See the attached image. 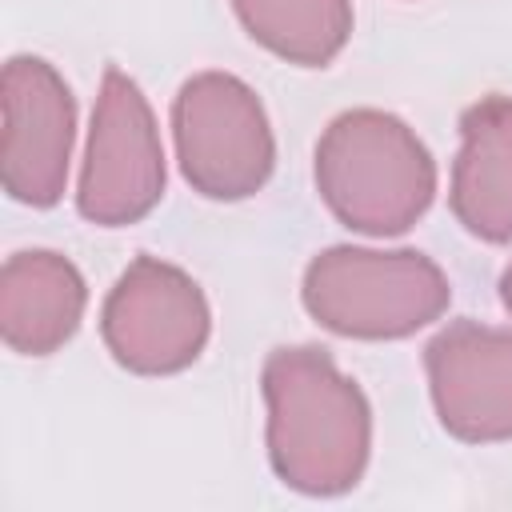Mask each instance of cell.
Masks as SVG:
<instances>
[{
    "label": "cell",
    "instance_id": "6da1fadb",
    "mask_svg": "<svg viewBox=\"0 0 512 512\" xmlns=\"http://www.w3.org/2000/svg\"><path fill=\"white\" fill-rule=\"evenodd\" d=\"M268 404V460L276 476L308 496L348 492L372 448V412L324 348H276L260 372Z\"/></svg>",
    "mask_w": 512,
    "mask_h": 512
},
{
    "label": "cell",
    "instance_id": "7a4b0ae2",
    "mask_svg": "<svg viewBox=\"0 0 512 512\" xmlns=\"http://www.w3.org/2000/svg\"><path fill=\"white\" fill-rule=\"evenodd\" d=\"M316 188L340 224L368 236H396L428 212L436 164L400 116L352 108L316 144Z\"/></svg>",
    "mask_w": 512,
    "mask_h": 512
},
{
    "label": "cell",
    "instance_id": "3957f363",
    "mask_svg": "<svg viewBox=\"0 0 512 512\" xmlns=\"http://www.w3.org/2000/svg\"><path fill=\"white\" fill-rule=\"evenodd\" d=\"M312 320L356 340H396L444 316L452 288L424 252L328 248L304 272Z\"/></svg>",
    "mask_w": 512,
    "mask_h": 512
},
{
    "label": "cell",
    "instance_id": "277c9868",
    "mask_svg": "<svg viewBox=\"0 0 512 512\" xmlns=\"http://www.w3.org/2000/svg\"><path fill=\"white\" fill-rule=\"evenodd\" d=\"M172 136L184 180L208 200L256 196L272 176L276 144L264 104L228 72L184 80L172 104Z\"/></svg>",
    "mask_w": 512,
    "mask_h": 512
},
{
    "label": "cell",
    "instance_id": "5b68a950",
    "mask_svg": "<svg viewBox=\"0 0 512 512\" xmlns=\"http://www.w3.org/2000/svg\"><path fill=\"white\" fill-rule=\"evenodd\" d=\"M160 196H164V148H160L156 116L140 84L128 72L108 68L92 108L76 208L92 224L120 228L148 216Z\"/></svg>",
    "mask_w": 512,
    "mask_h": 512
},
{
    "label": "cell",
    "instance_id": "8992f818",
    "mask_svg": "<svg viewBox=\"0 0 512 512\" xmlns=\"http://www.w3.org/2000/svg\"><path fill=\"white\" fill-rule=\"evenodd\" d=\"M208 328L212 316L200 284L156 256H136L100 312V336L112 360L140 376L188 368L204 352Z\"/></svg>",
    "mask_w": 512,
    "mask_h": 512
},
{
    "label": "cell",
    "instance_id": "52a82bcc",
    "mask_svg": "<svg viewBox=\"0 0 512 512\" xmlns=\"http://www.w3.org/2000/svg\"><path fill=\"white\" fill-rule=\"evenodd\" d=\"M4 188L12 200L48 208L64 196L76 100L64 76L40 56H12L4 64Z\"/></svg>",
    "mask_w": 512,
    "mask_h": 512
},
{
    "label": "cell",
    "instance_id": "ba28073f",
    "mask_svg": "<svg viewBox=\"0 0 512 512\" xmlns=\"http://www.w3.org/2000/svg\"><path fill=\"white\" fill-rule=\"evenodd\" d=\"M440 424L468 444L512 440V328L456 320L424 348Z\"/></svg>",
    "mask_w": 512,
    "mask_h": 512
},
{
    "label": "cell",
    "instance_id": "9c48e42d",
    "mask_svg": "<svg viewBox=\"0 0 512 512\" xmlns=\"http://www.w3.org/2000/svg\"><path fill=\"white\" fill-rule=\"evenodd\" d=\"M448 204L472 236L512 240V96H484L464 108Z\"/></svg>",
    "mask_w": 512,
    "mask_h": 512
},
{
    "label": "cell",
    "instance_id": "30bf717a",
    "mask_svg": "<svg viewBox=\"0 0 512 512\" xmlns=\"http://www.w3.org/2000/svg\"><path fill=\"white\" fill-rule=\"evenodd\" d=\"M88 304L84 276L60 252H16L0 272V332L20 356H48L72 340Z\"/></svg>",
    "mask_w": 512,
    "mask_h": 512
},
{
    "label": "cell",
    "instance_id": "8fae6325",
    "mask_svg": "<svg viewBox=\"0 0 512 512\" xmlns=\"http://www.w3.org/2000/svg\"><path fill=\"white\" fill-rule=\"evenodd\" d=\"M244 32L272 56L324 68L352 36V0H232Z\"/></svg>",
    "mask_w": 512,
    "mask_h": 512
},
{
    "label": "cell",
    "instance_id": "7c38bea8",
    "mask_svg": "<svg viewBox=\"0 0 512 512\" xmlns=\"http://www.w3.org/2000/svg\"><path fill=\"white\" fill-rule=\"evenodd\" d=\"M500 304L512 312V264L504 268V276H500Z\"/></svg>",
    "mask_w": 512,
    "mask_h": 512
}]
</instances>
